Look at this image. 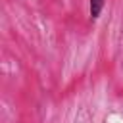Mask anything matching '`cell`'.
Segmentation results:
<instances>
[{"label":"cell","mask_w":123,"mask_h":123,"mask_svg":"<svg viewBox=\"0 0 123 123\" xmlns=\"http://www.w3.org/2000/svg\"><path fill=\"white\" fill-rule=\"evenodd\" d=\"M104 6H106V0H88V15L92 21H96L102 15Z\"/></svg>","instance_id":"obj_1"}]
</instances>
